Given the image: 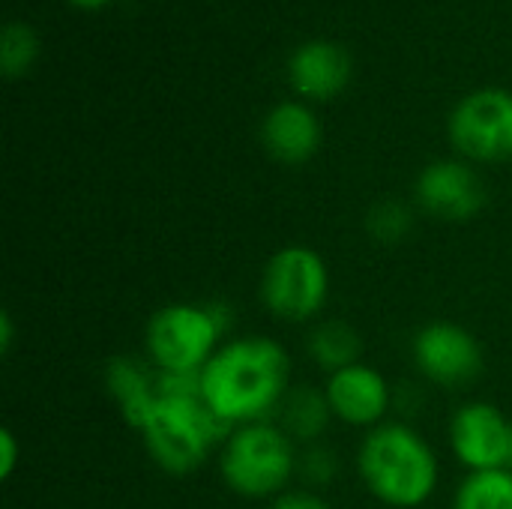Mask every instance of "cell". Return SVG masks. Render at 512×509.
Listing matches in <instances>:
<instances>
[{
	"label": "cell",
	"instance_id": "1",
	"mask_svg": "<svg viewBox=\"0 0 512 509\" xmlns=\"http://www.w3.org/2000/svg\"><path fill=\"white\" fill-rule=\"evenodd\" d=\"M288 375L291 360L276 339L240 336L222 342L201 369V396L231 429L267 423L288 396Z\"/></svg>",
	"mask_w": 512,
	"mask_h": 509
},
{
	"label": "cell",
	"instance_id": "2",
	"mask_svg": "<svg viewBox=\"0 0 512 509\" xmlns=\"http://www.w3.org/2000/svg\"><path fill=\"white\" fill-rule=\"evenodd\" d=\"M159 399L141 429L156 465L168 474H189L204 465L216 444L234 432L201 396V372H159Z\"/></svg>",
	"mask_w": 512,
	"mask_h": 509
},
{
	"label": "cell",
	"instance_id": "3",
	"mask_svg": "<svg viewBox=\"0 0 512 509\" xmlns=\"http://www.w3.org/2000/svg\"><path fill=\"white\" fill-rule=\"evenodd\" d=\"M357 468L366 489L387 507H420L438 486L435 450L405 423L375 426L360 447Z\"/></svg>",
	"mask_w": 512,
	"mask_h": 509
},
{
	"label": "cell",
	"instance_id": "4",
	"mask_svg": "<svg viewBox=\"0 0 512 509\" xmlns=\"http://www.w3.org/2000/svg\"><path fill=\"white\" fill-rule=\"evenodd\" d=\"M297 468L294 441L270 423H249L228 435L219 456L222 480L243 498L279 495Z\"/></svg>",
	"mask_w": 512,
	"mask_h": 509
},
{
	"label": "cell",
	"instance_id": "5",
	"mask_svg": "<svg viewBox=\"0 0 512 509\" xmlns=\"http://www.w3.org/2000/svg\"><path fill=\"white\" fill-rule=\"evenodd\" d=\"M225 315L219 306L174 303L147 324V354L159 372H201L222 348Z\"/></svg>",
	"mask_w": 512,
	"mask_h": 509
},
{
	"label": "cell",
	"instance_id": "6",
	"mask_svg": "<svg viewBox=\"0 0 512 509\" xmlns=\"http://www.w3.org/2000/svg\"><path fill=\"white\" fill-rule=\"evenodd\" d=\"M327 294H330L327 264L309 246H285L264 267L261 300L282 321L315 318L324 309Z\"/></svg>",
	"mask_w": 512,
	"mask_h": 509
},
{
	"label": "cell",
	"instance_id": "7",
	"mask_svg": "<svg viewBox=\"0 0 512 509\" xmlns=\"http://www.w3.org/2000/svg\"><path fill=\"white\" fill-rule=\"evenodd\" d=\"M453 144L480 162L512 156V96L504 90H477L450 114Z\"/></svg>",
	"mask_w": 512,
	"mask_h": 509
},
{
	"label": "cell",
	"instance_id": "8",
	"mask_svg": "<svg viewBox=\"0 0 512 509\" xmlns=\"http://www.w3.org/2000/svg\"><path fill=\"white\" fill-rule=\"evenodd\" d=\"M417 369L441 387H465L483 372V348L477 336L459 324H426L414 339Z\"/></svg>",
	"mask_w": 512,
	"mask_h": 509
},
{
	"label": "cell",
	"instance_id": "9",
	"mask_svg": "<svg viewBox=\"0 0 512 509\" xmlns=\"http://www.w3.org/2000/svg\"><path fill=\"white\" fill-rule=\"evenodd\" d=\"M512 423L492 402H468L450 423V444L456 459L474 471L507 468Z\"/></svg>",
	"mask_w": 512,
	"mask_h": 509
},
{
	"label": "cell",
	"instance_id": "10",
	"mask_svg": "<svg viewBox=\"0 0 512 509\" xmlns=\"http://www.w3.org/2000/svg\"><path fill=\"white\" fill-rule=\"evenodd\" d=\"M417 201L426 213L447 219V222H465L486 204V189L480 177L465 162H432L423 168L417 180Z\"/></svg>",
	"mask_w": 512,
	"mask_h": 509
},
{
	"label": "cell",
	"instance_id": "11",
	"mask_svg": "<svg viewBox=\"0 0 512 509\" xmlns=\"http://www.w3.org/2000/svg\"><path fill=\"white\" fill-rule=\"evenodd\" d=\"M324 396L330 402L333 417H339L348 426L375 429L384 423L390 411V387L384 375L366 363H354L348 369H339L327 378Z\"/></svg>",
	"mask_w": 512,
	"mask_h": 509
},
{
	"label": "cell",
	"instance_id": "12",
	"mask_svg": "<svg viewBox=\"0 0 512 509\" xmlns=\"http://www.w3.org/2000/svg\"><path fill=\"white\" fill-rule=\"evenodd\" d=\"M351 72V60L339 45L330 42H306L288 60V78L297 93L312 99L336 96Z\"/></svg>",
	"mask_w": 512,
	"mask_h": 509
},
{
	"label": "cell",
	"instance_id": "13",
	"mask_svg": "<svg viewBox=\"0 0 512 509\" xmlns=\"http://www.w3.org/2000/svg\"><path fill=\"white\" fill-rule=\"evenodd\" d=\"M261 138L270 156H276L279 162L297 165V162H306L318 150L321 129H318L315 114L306 105L282 102L264 117Z\"/></svg>",
	"mask_w": 512,
	"mask_h": 509
},
{
	"label": "cell",
	"instance_id": "14",
	"mask_svg": "<svg viewBox=\"0 0 512 509\" xmlns=\"http://www.w3.org/2000/svg\"><path fill=\"white\" fill-rule=\"evenodd\" d=\"M105 381H108V393L120 405L123 420L132 429L141 432L150 411H153V405H156V399H159L156 372H150L141 360L117 357V360H111V366L105 372Z\"/></svg>",
	"mask_w": 512,
	"mask_h": 509
},
{
	"label": "cell",
	"instance_id": "15",
	"mask_svg": "<svg viewBox=\"0 0 512 509\" xmlns=\"http://www.w3.org/2000/svg\"><path fill=\"white\" fill-rule=\"evenodd\" d=\"M309 354L318 360V366H324L330 375L339 369H348L354 363H360L363 354V339L354 327H348L345 321H327L321 324L312 339H309Z\"/></svg>",
	"mask_w": 512,
	"mask_h": 509
},
{
	"label": "cell",
	"instance_id": "16",
	"mask_svg": "<svg viewBox=\"0 0 512 509\" xmlns=\"http://www.w3.org/2000/svg\"><path fill=\"white\" fill-rule=\"evenodd\" d=\"M282 420H285V432L297 441H315L324 429L327 420L333 417L330 402L324 393H315L309 387H300L294 393L285 396L282 402Z\"/></svg>",
	"mask_w": 512,
	"mask_h": 509
},
{
	"label": "cell",
	"instance_id": "17",
	"mask_svg": "<svg viewBox=\"0 0 512 509\" xmlns=\"http://www.w3.org/2000/svg\"><path fill=\"white\" fill-rule=\"evenodd\" d=\"M453 509H512V471H474L456 492Z\"/></svg>",
	"mask_w": 512,
	"mask_h": 509
},
{
	"label": "cell",
	"instance_id": "18",
	"mask_svg": "<svg viewBox=\"0 0 512 509\" xmlns=\"http://www.w3.org/2000/svg\"><path fill=\"white\" fill-rule=\"evenodd\" d=\"M33 57H36V33L21 21L6 24L3 36H0V69H3V75L15 78V75L27 72Z\"/></svg>",
	"mask_w": 512,
	"mask_h": 509
},
{
	"label": "cell",
	"instance_id": "19",
	"mask_svg": "<svg viewBox=\"0 0 512 509\" xmlns=\"http://www.w3.org/2000/svg\"><path fill=\"white\" fill-rule=\"evenodd\" d=\"M369 231L381 243H399L411 231V210L402 201H381L369 213Z\"/></svg>",
	"mask_w": 512,
	"mask_h": 509
},
{
	"label": "cell",
	"instance_id": "20",
	"mask_svg": "<svg viewBox=\"0 0 512 509\" xmlns=\"http://www.w3.org/2000/svg\"><path fill=\"white\" fill-rule=\"evenodd\" d=\"M336 471V462H333V453H327L324 447H312L306 456H303V477L312 480L315 486H327L330 477Z\"/></svg>",
	"mask_w": 512,
	"mask_h": 509
},
{
	"label": "cell",
	"instance_id": "21",
	"mask_svg": "<svg viewBox=\"0 0 512 509\" xmlns=\"http://www.w3.org/2000/svg\"><path fill=\"white\" fill-rule=\"evenodd\" d=\"M18 465V441L9 429L0 432V480H9Z\"/></svg>",
	"mask_w": 512,
	"mask_h": 509
},
{
	"label": "cell",
	"instance_id": "22",
	"mask_svg": "<svg viewBox=\"0 0 512 509\" xmlns=\"http://www.w3.org/2000/svg\"><path fill=\"white\" fill-rule=\"evenodd\" d=\"M273 509H330V507H327V501H321V498H318V495H312V492H285V495H279V498H276Z\"/></svg>",
	"mask_w": 512,
	"mask_h": 509
},
{
	"label": "cell",
	"instance_id": "23",
	"mask_svg": "<svg viewBox=\"0 0 512 509\" xmlns=\"http://www.w3.org/2000/svg\"><path fill=\"white\" fill-rule=\"evenodd\" d=\"M9 345H12V318H9V312H3L0 315V351L6 354Z\"/></svg>",
	"mask_w": 512,
	"mask_h": 509
},
{
	"label": "cell",
	"instance_id": "24",
	"mask_svg": "<svg viewBox=\"0 0 512 509\" xmlns=\"http://www.w3.org/2000/svg\"><path fill=\"white\" fill-rule=\"evenodd\" d=\"M72 3H78V6H102L105 0H72Z\"/></svg>",
	"mask_w": 512,
	"mask_h": 509
},
{
	"label": "cell",
	"instance_id": "25",
	"mask_svg": "<svg viewBox=\"0 0 512 509\" xmlns=\"http://www.w3.org/2000/svg\"><path fill=\"white\" fill-rule=\"evenodd\" d=\"M507 468L512 471V432H510V456H507Z\"/></svg>",
	"mask_w": 512,
	"mask_h": 509
}]
</instances>
